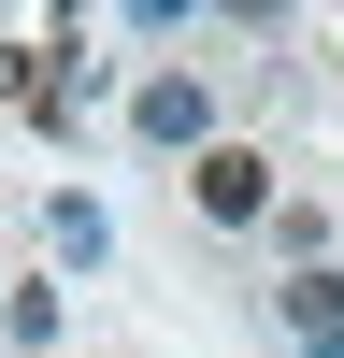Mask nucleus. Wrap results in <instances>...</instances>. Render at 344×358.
<instances>
[{"instance_id":"nucleus-1","label":"nucleus","mask_w":344,"mask_h":358,"mask_svg":"<svg viewBox=\"0 0 344 358\" xmlns=\"http://www.w3.org/2000/svg\"><path fill=\"white\" fill-rule=\"evenodd\" d=\"M129 129L158 143V158H215V86H201V72H158L129 101Z\"/></svg>"},{"instance_id":"nucleus-2","label":"nucleus","mask_w":344,"mask_h":358,"mask_svg":"<svg viewBox=\"0 0 344 358\" xmlns=\"http://www.w3.org/2000/svg\"><path fill=\"white\" fill-rule=\"evenodd\" d=\"M187 201L215 229H244V215H273V158H258V143H215V158H187Z\"/></svg>"},{"instance_id":"nucleus-3","label":"nucleus","mask_w":344,"mask_h":358,"mask_svg":"<svg viewBox=\"0 0 344 358\" xmlns=\"http://www.w3.org/2000/svg\"><path fill=\"white\" fill-rule=\"evenodd\" d=\"M287 344H344V273H287Z\"/></svg>"},{"instance_id":"nucleus-4","label":"nucleus","mask_w":344,"mask_h":358,"mask_svg":"<svg viewBox=\"0 0 344 358\" xmlns=\"http://www.w3.org/2000/svg\"><path fill=\"white\" fill-rule=\"evenodd\" d=\"M43 244L72 258V273H101V244H115V229H101V201H43Z\"/></svg>"},{"instance_id":"nucleus-5","label":"nucleus","mask_w":344,"mask_h":358,"mask_svg":"<svg viewBox=\"0 0 344 358\" xmlns=\"http://www.w3.org/2000/svg\"><path fill=\"white\" fill-rule=\"evenodd\" d=\"M301 358H344V344H301Z\"/></svg>"}]
</instances>
